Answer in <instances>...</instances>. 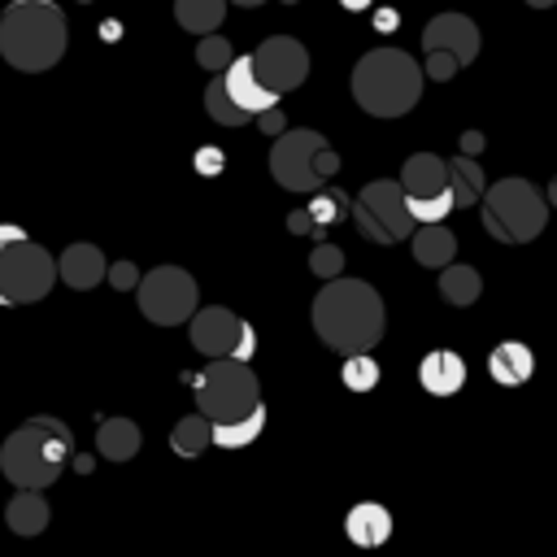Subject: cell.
<instances>
[{
  "label": "cell",
  "instance_id": "12",
  "mask_svg": "<svg viewBox=\"0 0 557 557\" xmlns=\"http://www.w3.org/2000/svg\"><path fill=\"white\" fill-rule=\"evenodd\" d=\"M187 331H191V348H196L200 357H209V361H226V357L239 352L248 322H239L226 305H205V309L187 322Z\"/></svg>",
  "mask_w": 557,
  "mask_h": 557
},
{
  "label": "cell",
  "instance_id": "26",
  "mask_svg": "<svg viewBox=\"0 0 557 557\" xmlns=\"http://www.w3.org/2000/svg\"><path fill=\"white\" fill-rule=\"evenodd\" d=\"M209 444H213V422H209L205 413L178 418L174 431H170V448H174L178 457H200Z\"/></svg>",
  "mask_w": 557,
  "mask_h": 557
},
{
  "label": "cell",
  "instance_id": "8",
  "mask_svg": "<svg viewBox=\"0 0 557 557\" xmlns=\"http://www.w3.org/2000/svg\"><path fill=\"white\" fill-rule=\"evenodd\" d=\"M352 226L370 239V244H400L413 239L418 222L409 213V200L400 191V178H374L352 196Z\"/></svg>",
  "mask_w": 557,
  "mask_h": 557
},
{
  "label": "cell",
  "instance_id": "13",
  "mask_svg": "<svg viewBox=\"0 0 557 557\" xmlns=\"http://www.w3.org/2000/svg\"><path fill=\"white\" fill-rule=\"evenodd\" d=\"M422 52H448L461 65L479 57V26L466 13H435L422 26Z\"/></svg>",
  "mask_w": 557,
  "mask_h": 557
},
{
  "label": "cell",
  "instance_id": "31",
  "mask_svg": "<svg viewBox=\"0 0 557 557\" xmlns=\"http://www.w3.org/2000/svg\"><path fill=\"white\" fill-rule=\"evenodd\" d=\"M344 387L348 392H370L379 383V361L366 352V357H344V370H339Z\"/></svg>",
  "mask_w": 557,
  "mask_h": 557
},
{
  "label": "cell",
  "instance_id": "10",
  "mask_svg": "<svg viewBox=\"0 0 557 557\" xmlns=\"http://www.w3.org/2000/svg\"><path fill=\"white\" fill-rule=\"evenodd\" d=\"M139 313L152 322V326H178V322H191L200 309H196V278L183 270V265H157L139 278Z\"/></svg>",
  "mask_w": 557,
  "mask_h": 557
},
{
  "label": "cell",
  "instance_id": "21",
  "mask_svg": "<svg viewBox=\"0 0 557 557\" xmlns=\"http://www.w3.org/2000/svg\"><path fill=\"white\" fill-rule=\"evenodd\" d=\"M457 257V235L448 226H418L413 231V261L426 270H448Z\"/></svg>",
  "mask_w": 557,
  "mask_h": 557
},
{
  "label": "cell",
  "instance_id": "40",
  "mask_svg": "<svg viewBox=\"0 0 557 557\" xmlns=\"http://www.w3.org/2000/svg\"><path fill=\"white\" fill-rule=\"evenodd\" d=\"M544 200H548V209H557V174H553V183L544 187Z\"/></svg>",
  "mask_w": 557,
  "mask_h": 557
},
{
  "label": "cell",
  "instance_id": "33",
  "mask_svg": "<svg viewBox=\"0 0 557 557\" xmlns=\"http://www.w3.org/2000/svg\"><path fill=\"white\" fill-rule=\"evenodd\" d=\"M426 78H435V83H448L457 70H461V61L457 57H448V52H426Z\"/></svg>",
  "mask_w": 557,
  "mask_h": 557
},
{
  "label": "cell",
  "instance_id": "17",
  "mask_svg": "<svg viewBox=\"0 0 557 557\" xmlns=\"http://www.w3.org/2000/svg\"><path fill=\"white\" fill-rule=\"evenodd\" d=\"M344 535H348L357 548H379V544L392 540V513H387L379 500H361V505L348 509Z\"/></svg>",
  "mask_w": 557,
  "mask_h": 557
},
{
  "label": "cell",
  "instance_id": "18",
  "mask_svg": "<svg viewBox=\"0 0 557 557\" xmlns=\"http://www.w3.org/2000/svg\"><path fill=\"white\" fill-rule=\"evenodd\" d=\"M418 383H422L431 396H453V392H461V383H466V361H461L453 348H435V352L422 357Z\"/></svg>",
  "mask_w": 557,
  "mask_h": 557
},
{
  "label": "cell",
  "instance_id": "23",
  "mask_svg": "<svg viewBox=\"0 0 557 557\" xmlns=\"http://www.w3.org/2000/svg\"><path fill=\"white\" fill-rule=\"evenodd\" d=\"M448 191H453L457 209L483 205V196H487V178H483V170H479L474 157H453V161H448Z\"/></svg>",
  "mask_w": 557,
  "mask_h": 557
},
{
  "label": "cell",
  "instance_id": "16",
  "mask_svg": "<svg viewBox=\"0 0 557 557\" xmlns=\"http://www.w3.org/2000/svg\"><path fill=\"white\" fill-rule=\"evenodd\" d=\"M57 270H61V283H70L74 292H91L109 265H104V252L96 244H70L61 257H57Z\"/></svg>",
  "mask_w": 557,
  "mask_h": 557
},
{
  "label": "cell",
  "instance_id": "42",
  "mask_svg": "<svg viewBox=\"0 0 557 557\" xmlns=\"http://www.w3.org/2000/svg\"><path fill=\"white\" fill-rule=\"evenodd\" d=\"M527 4H531V9H553L557 0H527Z\"/></svg>",
  "mask_w": 557,
  "mask_h": 557
},
{
  "label": "cell",
  "instance_id": "6",
  "mask_svg": "<svg viewBox=\"0 0 557 557\" xmlns=\"http://www.w3.org/2000/svg\"><path fill=\"white\" fill-rule=\"evenodd\" d=\"M196 409L213 422V426H235L244 418H252L261 405V383L252 374V366L226 357V361H209L196 379Z\"/></svg>",
  "mask_w": 557,
  "mask_h": 557
},
{
  "label": "cell",
  "instance_id": "36",
  "mask_svg": "<svg viewBox=\"0 0 557 557\" xmlns=\"http://www.w3.org/2000/svg\"><path fill=\"white\" fill-rule=\"evenodd\" d=\"M257 126H261L265 135H274V139H278V135H287V126H283V113H278V109L261 113V117H257Z\"/></svg>",
  "mask_w": 557,
  "mask_h": 557
},
{
  "label": "cell",
  "instance_id": "34",
  "mask_svg": "<svg viewBox=\"0 0 557 557\" xmlns=\"http://www.w3.org/2000/svg\"><path fill=\"white\" fill-rule=\"evenodd\" d=\"M139 278H144V274H139L131 261H113V265H109V283H113L117 292H131V287H139Z\"/></svg>",
  "mask_w": 557,
  "mask_h": 557
},
{
  "label": "cell",
  "instance_id": "41",
  "mask_svg": "<svg viewBox=\"0 0 557 557\" xmlns=\"http://www.w3.org/2000/svg\"><path fill=\"white\" fill-rule=\"evenodd\" d=\"M339 4H344V9H366L370 0H339Z\"/></svg>",
  "mask_w": 557,
  "mask_h": 557
},
{
  "label": "cell",
  "instance_id": "43",
  "mask_svg": "<svg viewBox=\"0 0 557 557\" xmlns=\"http://www.w3.org/2000/svg\"><path fill=\"white\" fill-rule=\"evenodd\" d=\"M231 4H239V9H257V4H265V0H231Z\"/></svg>",
  "mask_w": 557,
  "mask_h": 557
},
{
  "label": "cell",
  "instance_id": "19",
  "mask_svg": "<svg viewBox=\"0 0 557 557\" xmlns=\"http://www.w3.org/2000/svg\"><path fill=\"white\" fill-rule=\"evenodd\" d=\"M531 370H535V357H531V348H527L522 339H505V344H496L492 357H487V374H492L500 387H522V383L531 379Z\"/></svg>",
  "mask_w": 557,
  "mask_h": 557
},
{
  "label": "cell",
  "instance_id": "35",
  "mask_svg": "<svg viewBox=\"0 0 557 557\" xmlns=\"http://www.w3.org/2000/svg\"><path fill=\"white\" fill-rule=\"evenodd\" d=\"M287 231H292V235H313V244H318V226H313L309 209H296V213H287Z\"/></svg>",
  "mask_w": 557,
  "mask_h": 557
},
{
  "label": "cell",
  "instance_id": "3",
  "mask_svg": "<svg viewBox=\"0 0 557 557\" xmlns=\"http://www.w3.org/2000/svg\"><path fill=\"white\" fill-rule=\"evenodd\" d=\"M65 52V13L52 0H13L0 13V57L22 74H44Z\"/></svg>",
  "mask_w": 557,
  "mask_h": 557
},
{
  "label": "cell",
  "instance_id": "4",
  "mask_svg": "<svg viewBox=\"0 0 557 557\" xmlns=\"http://www.w3.org/2000/svg\"><path fill=\"white\" fill-rule=\"evenodd\" d=\"M426 70L405 48H374L352 65V100L370 117H405L422 96Z\"/></svg>",
  "mask_w": 557,
  "mask_h": 557
},
{
  "label": "cell",
  "instance_id": "32",
  "mask_svg": "<svg viewBox=\"0 0 557 557\" xmlns=\"http://www.w3.org/2000/svg\"><path fill=\"white\" fill-rule=\"evenodd\" d=\"M309 270H313L318 278L335 283V278L344 274V252H339V244H313V252H309Z\"/></svg>",
  "mask_w": 557,
  "mask_h": 557
},
{
  "label": "cell",
  "instance_id": "25",
  "mask_svg": "<svg viewBox=\"0 0 557 557\" xmlns=\"http://www.w3.org/2000/svg\"><path fill=\"white\" fill-rule=\"evenodd\" d=\"M440 296H444L448 305H474V300L483 296V278H479V270L453 261L448 270H440Z\"/></svg>",
  "mask_w": 557,
  "mask_h": 557
},
{
  "label": "cell",
  "instance_id": "39",
  "mask_svg": "<svg viewBox=\"0 0 557 557\" xmlns=\"http://www.w3.org/2000/svg\"><path fill=\"white\" fill-rule=\"evenodd\" d=\"M196 165H200L205 174H213V170H222V152H200V157H196Z\"/></svg>",
  "mask_w": 557,
  "mask_h": 557
},
{
  "label": "cell",
  "instance_id": "30",
  "mask_svg": "<svg viewBox=\"0 0 557 557\" xmlns=\"http://www.w3.org/2000/svg\"><path fill=\"white\" fill-rule=\"evenodd\" d=\"M196 61H200L205 70H213V74L222 78V74H226L231 65H235V52H231V44H226L222 35H205V39L196 44Z\"/></svg>",
  "mask_w": 557,
  "mask_h": 557
},
{
  "label": "cell",
  "instance_id": "9",
  "mask_svg": "<svg viewBox=\"0 0 557 557\" xmlns=\"http://www.w3.org/2000/svg\"><path fill=\"white\" fill-rule=\"evenodd\" d=\"M57 278H61L57 257L44 244L22 239L0 248V305H35L52 292Z\"/></svg>",
  "mask_w": 557,
  "mask_h": 557
},
{
  "label": "cell",
  "instance_id": "11",
  "mask_svg": "<svg viewBox=\"0 0 557 557\" xmlns=\"http://www.w3.org/2000/svg\"><path fill=\"white\" fill-rule=\"evenodd\" d=\"M252 70H257V78H261L265 91L287 96V91H296V87L305 83V74H309V52H305V44L292 39V35H270V39H261V48L252 52Z\"/></svg>",
  "mask_w": 557,
  "mask_h": 557
},
{
  "label": "cell",
  "instance_id": "14",
  "mask_svg": "<svg viewBox=\"0 0 557 557\" xmlns=\"http://www.w3.org/2000/svg\"><path fill=\"white\" fill-rule=\"evenodd\" d=\"M400 191L409 205H431L448 196V161L435 152H413L400 165Z\"/></svg>",
  "mask_w": 557,
  "mask_h": 557
},
{
  "label": "cell",
  "instance_id": "20",
  "mask_svg": "<svg viewBox=\"0 0 557 557\" xmlns=\"http://www.w3.org/2000/svg\"><path fill=\"white\" fill-rule=\"evenodd\" d=\"M139 444H144V435L131 418H104L96 431V453L104 461H131L139 453Z\"/></svg>",
  "mask_w": 557,
  "mask_h": 557
},
{
  "label": "cell",
  "instance_id": "2",
  "mask_svg": "<svg viewBox=\"0 0 557 557\" xmlns=\"http://www.w3.org/2000/svg\"><path fill=\"white\" fill-rule=\"evenodd\" d=\"M74 453V435L61 418L39 413L30 422H22L4 444H0V474L17 487V492H44L61 479L65 461Z\"/></svg>",
  "mask_w": 557,
  "mask_h": 557
},
{
  "label": "cell",
  "instance_id": "28",
  "mask_svg": "<svg viewBox=\"0 0 557 557\" xmlns=\"http://www.w3.org/2000/svg\"><path fill=\"white\" fill-rule=\"evenodd\" d=\"M205 109H209V117L222 122V126H244V122H248V113L226 96V83H222V78H209V87H205Z\"/></svg>",
  "mask_w": 557,
  "mask_h": 557
},
{
  "label": "cell",
  "instance_id": "29",
  "mask_svg": "<svg viewBox=\"0 0 557 557\" xmlns=\"http://www.w3.org/2000/svg\"><path fill=\"white\" fill-rule=\"evenodd\" d=\"M261 426H265V409H257L252 418H244L235 426H213V444L218 448H244V444H252L261 435Z\"/></svg>",
  "mask_w": 557,
  "mask_h": 557
},
{
  "label": "cell",
  "instance_id": "37",
  "mask_svg": "<svg viewBox=\"0 0 557 557\" xmlns=\"http://www.w3.org/2000/svg\"><path fill=\"white\" fill-rule=\"evenodd\" d=\"M22 239H30L22 226H9V222L0 226V248H9V244H22Z\"/></svg>",
  "mask_w": 557,
  "mask_h": 557
},
{
  "label": "cell",
  "instance_id": "5",
  "mask_svg": "<svg viewBox=\"0 0 557 557\" xmlns=\"http://www.w3.org/2000/svg\"><path fill=\"white\" fill-rule=\"evenodd\" d=\"M479 213H483V231L496 244H531L544 231V222H548L553 209L535 191V183H527V178H500V183L487 187Z\"/></svg>",
  "mask_w": 557,
  "mask_h": 557
},
{
  "label": "cell",
  "instance_id": "38",
  "mask_svg": "<svg viewBox=\"0 0 557 557\" xmlns=\"http://www.w3.org/2000/svg\"><path fill=\"white\" fill-rule=\"evenodd\" d=\"M479 148H483V135H479V131H466V135H461V157H474Z\"/></svg>",
  "mask_w": 557,
  "mask_h": 557
},
{
  "label": "cell",
  "instance_id": "24",
  "mask_svg": "<svg viewBox=\"0 0 557 557\" xmlns=\"http://www.w3.org/2000/svg\"><path fill=\"white\" fill-rule=\"evenodd\" d=\"M226 17V0H174V22L191 35H213Z\"/></svg>",
  "mask_w": 557,
  "mask_h": 557
},
{
  "label": "cell",
  "instance_id": "15",
  "mask_svg": "<svg viewBox=\"0 0 557 557\" xmlns=\"http://www.w3.org/2000/svg\"><path fill=\"white\" fill-rule=\"evenodd\" d=\"M222 83H226V96H231L248 117H261V113L278 109V96L265 91L261 78H257V70H252V52H248V57H235V65L222 74Z\"/></svg>",
  "mask_w": 557,
  "mask_h": 557
},
{
  "label": "cell",
  "instance_id": "27",
  "mask_svg": "<svg viewBox=\"0 0 557 557\" xmlns=\"http://www.w3.org/2000/svg\"><path fill=\"white\" fill-rule=\"evenodd\" d=\"M352 213V200L339 191V187H322L318 196H313V205H309V218H313V226H318V244H326V231L335 226V222H344Z\"/></svg>",
  "mask_w": 557,
  "mask_h": 557
},
{
  "label": "cell",
  "instance_id": "1",
  "mask_svg": "<svg viewBox=\"0 0 557 557\" xmlns=\"http://www.w3.org/2000/svg\"><path fill=\"white\" fill-rule=\"evenodd\" d=\"M313 331L326 348H335L339 357H366L387 326V309L383 296L366 283V278H335L313 296Z\"/></svg>",
  "mask_w": 557,
  "mask_h": 557
},
{
  "label": "cell",
  "instance_id": "7",
  "mask_svg": "<svg viewBox=\"0 0 557 557\" xmlns=\"http://www.w3.org/2000/svg\"><path fill=\"white\" fill-rule=\"evenodd\" d=\"M335 170H339V157L326 144V135H318V131H305V126L287 131L270 148V174L287 191H313L318 196Z\"/></svg>",
  "mask_w": 557,
  "mask_h": 557
},
{
  "label": "cell",
  "instance_id": "22",
  "mask_svg": "<svg viewBox=\"0 0 557 557\" xmlns=\"http://www.w3.org/2000/svg\"><path fill=\"white\" fill-rule=\"evenodd\" d=\"M48 518H52V509H48L44 492H17L4 505V522H9L13 535H39L48 527Z\"/></svg>",
  "mask_w": 557,
  "mask_h": 557
}]
</instances>
